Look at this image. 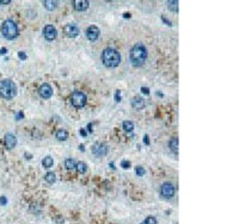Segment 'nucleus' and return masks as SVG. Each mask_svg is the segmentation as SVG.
<instances>
[{"mask_svg": "<svg viewBox=\"0 0 239 224\" xmlns=\"http://www.w3.org/2000/svg\"><path fill=\"white\" fill-rule=\"evenodd\" d=\"M129 58H130V62L134 67H140L145 63L146 58H147V50L146 48L143 47V44L141 43H136L132 49H130V53H129Z\"/></svg>", "mask_w": 239, "mask_h": 224, "instance_id": "nucleus-1", "label": "nucleus"}, {"mask_svg": "<svg viewBox=\"0 0 239 224\" xmlns=\"http://www.w3.org/2000/svg\"><path fill=\"white\" fill-rule=\"evenodd\" d=\"M102 61L105 67L108 68H115L121 62V55L114 48H106L102 53Z\"/></svg>", "mask_w": 239, "mask_h": 224, "instance_id": "nucleus-2", "label": "nucleus"}, {"mask_svg": "<svg viewBox=\"0 0 239 224\" xmlns=\"http://www.w3.org/2000/svg\"><path fill=\"white\" fill-rule=\"evenodd\" d=\"M16 93H17V88H16V85L12 80L4 79V80L0 81V95H1V98L10 100V99L15 98Z\"/></svg>", "mask_w": 239, "mask_h": 224, "instance_id": "nucleus-3", "label": "nucleus"}, {"mask_svg": "<svg viewBox=\"0 0 239 224\" xmlns=\"http://www.w3.org/2000/svg\"><path fill=\"white\" fill-rule=\"evenodd\" d=\"M1 34L6 39H15L18 36L17 24L11 19H6L1 25Z\"/></svg>", "mask_w": 239, "mask_h": 224, "instance_id": "nucleus-4", "label": "nucleus"}, {"mask_svg": "<svg viewBox=\"0 0 239 224\" xmlns=\"http://www.w3.org/2000/svg\"><path fill=\"white\" fill-rule=\"evenodd\" d=\"M71 103L74 107H82L86 104V95L80 91H74L71 94Z\"/></svg>", "mask_w": 239, "mask_h": 224, "instance_id": "nucleus-5", "label": "nucleus"}, {"mask_svg": "<svg viewBox=\"0 0 239 224\" xmlns=\"http://www.w3.org/2000/svg\"><path fill=\"white\" fill-rule=\"evenodd\" d=\"M160 193L163 197L165 198H171L173 197L175 194V187L171 183H165L161 185V188H160Z\"/></svg>", "mask_w": 239, "mask_h": 224, "instance_id": "nucleus-6", "label": "nucleus"}, {"mask_svg": "<svg viewBox=\"0 0 239 224\" xmlns=\"http://www.w3.org/2000/svg\"><path fill=\"white\" fill-rule=\"evenodd\" d=\"M63 32L66 34L67 37L74 38L79 35V29L77 28L76 24H67V25H65V28H63Z\"/></svg>", "mask_w": 239, "mask_h": 224, "instance_id": "nucleus-7", "label": "nucleus"}, {"mask_svg": "<svg viewBox=\"0 0 239 224\" xmlns=\"http://www.w3.org/2000/svg\"><path fill=\"white\" fill-rule=\"evenodd\" d=\"M106 151H108V148L104 143H100V142H97L93 144L92 147V153L97 156V157H102L104 155H106Z\"/></svg>", "mask_w": 239, "mask_h": 224, "instance_id": "nucleus-8", "label": "nucleus"}, {"mask_svg": "<svg viewBox=\"0 0 239 224\" xmlns=\"http://www.w3.org/2000/svg\"><path fill=\"white\" fill-rule=\"evenodd\" d=\"M56 29L53 26V25H45L44 29H43V36L45 37V39L48 41H53L56 38Z\"/></svg>", "mask_w": 239, "mask_h": 224, "instance_id": "nucleus-9", "label": "nucleus"}, {"mask_svg": "<svg viewBox=\"0 0 239 224\" xmlns=\"http://www.w3.org/2000/svg\"><path fill=\"white\" fill-rule=\"evenodd\" d=\"M99 29L97 28V26H95V25H91V26H89L87 29H86V37L89 41H91V42H95L98 36H99Z\"/></svg>", "mask_w": 239, "mask_h": 224, "instance_id": "nucleus-10", "label": "nucleus"}, {"mask_svg": "<svg viewBox=\"0 0 239 224\" xmlns=\"http://www.w3.org/2000/svg\"><path fill=\"white\" fill-rule=\"evenodd\" d=\"M39 94H40L41 98H43V99H49L53 95V88L50 87V85L43 84L40 87V90H39Z\"/></svg>", "mask_w": 239, "mask_h": 224, "instance_id": "nucleus-11", "label": "nucleus"}, {"mask_svg": "<svg viewBox=\"0 0 239 224\" xmlns=\"http://www.w3.org/2000/svg\"><path fill=\"white\" fill-rule=\"evenodd\" d=\"M4 144H5V147H6L7 149L15 148V146L17 144V138H16V136L12 135V133H6V135L4 136Z\"/></svg>", "mask_w": 239, "mask_h": 224, "instance_id": "nucleus-12", "label": "nucleus"}, {"mask_svg": "<svg viewBox=\"0 0 239 224\" xmlns=\"http://www.w3.org/2000/svg\"><path fill=\"white\" fill-rule=\"evenodd\" d=\"M73 6L77 11H85L89 8V1L87 0H74Z\"/></svg>", "mask_w": 239, "mask_h": 224, "instance_id": "nucleus-13", "label": "nucleus"}, {"mask_svg": "<svg viewBox=\"0 0 239 224\" xmlns=\"http://www.w3.org/2000/svg\"><path fill=\"white\" fill-rule=\"evenodd\" d=\"M132 106L135 109V110H142L145 107V100L141 98V97H134L133 100H132Z\"/></svg>", "mask_w": 239, "mask_h": 224, "instance_id": "nucleus-14", "label": "nucleus"}, {"mask_svg": "<svg viewBox=\"0 0 239 224\" xmlns=\"http://www.w3.org/2000/svg\"><path fill=\"white\" fill-rule=\"evenodd\" d=\"M56 138L59 140V141H66L67 138H68V133H67V131L63 130V129H60V130L56 131Z\"/></svg>", "mask_w": 239, "mask_h": 224, "instance_id": "nucleus-15", "label": "nucleus"}, {"mask_svg": "<svg viewBox=\"0 0 239 224\" xmlns=\"http://www.w3.org/2000/svg\"><path fill=\"white\" fill-rule=\"evenodd\" d=\"M56 1H52V0H44L43 1V5H44V7L47 8V10H49V11H52V10H54L55 7H56Z\"/></svg>", "mask_w": 239, "mask_h": 224, "instance_id": "nucleus-16", "label": "nucleus"}, {"mask_svg": "<svg viewBox=\"0 0 239 224\" xmlns=\"http://www.w3.org/2000/svg\"><path fill=\"white\" fill-rule=\"evenodd\" d=\"M122 128H123V130L124 131L130 132V131H133V129H134V124H133V122H130V120H126V122H123Z\"/></svg>", "mask_w": 239, "mask_h": 224, "instance_id": "nucleus-17", "label": "nucleus"}, {"mask_svg": "<svg viewBox=\"0 0 239 224\" xmlns=\"http://www.w3.org/2000/svg\"><path fill=\"white\" fill-rule=\"evenodd\" d=\"M44 179H45V181H47V183H49V184H54V183H55V180H56V176H55V174H54L53 172H48V173L44 175Z\"/></svg>", "mask_w": 239, "mask_h": 224, "instance_id": "nucleus-18", "label": "nucleus"}, {"mask_svg": "<svg viewBox=\"0 0 239 224\" xmlns=\"http://www.w3.org/2000/svg\"><path fill=\"white\" fill-rule=\"evenodd\" d=\"M53 157H50V156H45L44 159H43V161H42V166L44 168H50L53 166Z\"/></svg>", "mask_w": 239, "mask_h": 224, "instance_id": "nucleus-19", "label": "nucleus"}, {"mask_svg": "<svg viewBox=\"0 0 239 224\" xmlns=\"http://www.w3.org/2000/svg\"><path fill=\"white\" fill-rule=\"evenodd\" d=\"M77 166V163H76V161L73 160V159H66L65 160V167L67 168V169H74Z\"/></svg>", "mask_w": 239, "mask_h": 224, "instance_id": "nucleus-20", "label": "nucleus"}, {"mask_svg": "<svg viewBox=\"0 0 239 224\" xmlns=\"http://www.w3.org/2000/svg\"><path fill=\"white\" fill-rule=\"evenodd\" d=\"M170 148L173 153H177L178 151V138L173 137L171 141H170Z\"/></svg>", "mask_w": 239, "mask_h": 224, "instance_id": "nucleus-21", "label": "nucleus"}, {"mask_svg": "<svg viewBox=\"0 0 239 224\" xmlns=\"http://www.w3.org/2000/svg\"><path fill=\"white\" fill-rule=\"evenodd\" d=\"M166 5L171 11H173V12L178 11V1H166Z\"/></svg>", "mask_w": 239, "mask_h": 224, "instance_id": "nucleus-22", "label": "nucleus"}, {"mask_svg": "<svg viewBox=\"0 0 239 224\" xmlns=\"http://www.w3.org/2000/svg\"><path fill=\"white\" fill-rule=\"evenodd\" d=\"M76 168H77L78 173L82 174V173H85V172H86V163H84V162H81V161H80V162H78V163H77Z\"/></svg>", "mask_w": 239, "mask_h": 224, "instance_id": "nucleus-23", "label": "nucleus"}, {"mask_svg": "<svg viewBox=\"0 0 239 224\" xmlns=\"http://www.w3.org/2000/svg\"><path fill=\"white\" fill-rule=\"evenodd\" d=\"M145 224H157V219L154 217H147L145 221Z\"/></svg>", "mask_w": 239, "mask_h": 224, "instance_id": "nucleus-24", "label": "nucleus"}, {"mask_svg": "<svg viewBox=\"0 0 239 224\" xmlns=\"http://www.w3.org/2000/svg\"><path fill=\"white\" fill-rule=\"evenodd\" d=\"M135 173H136L139 176H142V175L145 174V169L142 167H140V166H138V167L135 168Z\"/></svg>", "mask_w": 239, "mask_h": 224, "instance_id": "nucleus-25", "label": "nucleus"}, {"mask_svg": "<svg viewBox=\"0 0 239 224\" xmlns=\"http://www.w3.org/2000/svg\"><path fill=\"white\" fill-rule=\"evenodd\" d=\"M121 167H123L124 169H127V168L130 167V162H129V161H122V162H121Z\"/></svg>", "mask_w": 239, "mask_h": 224, "instance_id": "nucleus-26", "label": "nucleus"}, {"mask_svg": "<svg viewBox=\"0 0 239 224\" xmlns=\"http://www.w3.org/2000/svg\"><path fill=\"white\" fill-rule=\"evenodd\" d=\"M18 57H19L22 61H24V60H26V54L24 51H19L18 53Z\"/></svg>", "mask_w": 239, "mask_h": 224, "instance_id": "nucleus-27", "label": "nucleus"}, {"mask_svg": "<svg viewBox=\"0 0 239 224\" xmlns=\"http://www.w3.org/2000/svg\"><path fill=\"white\" fill-rule=\"evenodd\" d=\"M120 100H121V92H120V91H116V93H115V101L119 103Z\"/></svg>", "mask_w": 239, "mask_h": 224, "instance_id": "nucleus-28", "label": "nucleus"}, {"mask_svg": "<svg viewBox=\"0 0 239 224\" xmlns=\"http://www.w3.org/2000/svg\"><path fill=\"white\" fill-rule=\"evenodd\" d=\"M6 203H7V199H6V197L1 196V197H0V204H1V205H5Z\"/></svg>", "mask_w": 239, "mask_h": 224, "instance_id": "nucleus-29", "label": "nucleus"}, {"mask_svg": "<svg viewBox=\"0 0 239 224\" xmlns=\"http://www.w3.org/2000/svg\"><path fill=\"white\" fill-rule=\"evenodd\" d=\"M141 92L143 94H150V90L147 87H141Z\"/></svg>", "mask_w": 239, "mask_h": 224, "instance_id": "nucleus-30", "label": "nucleus"}, {"mask_svg": "<svg viewBox=\"0 0 239 224\" xmlns=\"http://www.w3.org/2000/svg\"><path fill=\"white\" fill-rule=\"evenodd\" d=\"M143 143H145V144H148V143H150V140H148V136H147V135L143 136Z\"/></svg>", "mask_w": 239, "mask_h": 224, "instance_id": "nucleus-31", "label": "nucleus"}, {"mask_svg": "<svg viewBox=\"0 0 239 224\" xmlns=\"http://www.w3.org/2000/svg\"><path fill=\"white\" fill-rule=\"evenodd\" d=\"M22 118H23V113H22V112H18V113L16 114V119H17V120H19V119H22Z\"/></svg>", "mask_w": 239, "mask_h": 224, "instance_id": "nucleus-32", "label": "nucleus"}, {"mask_svg": "<svg viewBox=\"0 0 239 224\" xmlns=\"http://www.w3.org/2000/svg\"><path fill=\"white\" fill-rule=\"evenodd\" d=\"M6 53H7V49H6V48H1V49H0V54H1V55L6 54Z\"/></svg>", "mask_w": 239, "mask_h": 224, "instance_id": "nucleus-33", "label": "nucleus"}, {"mask_svg": "<svg viewBox=\"0 0 239 224\" xmlns=\"http://www.w3.org/2000/svg\"><path fill=\"white\" fill-rule=\"evenodd\" d=\"M80 135H82V136H86V131L84 130V129H81V130H80Z\"/></svg>", "mask_w": 239, "mask_h": 224, "instance_id": "nucleus-34", "label": "nucleus"}, {"mask_svg": "<svg viewBox=\"0 0 239 224\" xmlns=\"http://www.w3.org/2000/svg\"><path fill=\"white\" fill-rule=\"evenodd\" d=\"M11 1L10 0H6V1H0V4H10Z\"/></svg>", "mask_w": 239, "mask_h": 224, "instance_id": "nucleus-35", "label": "nucleus"}, {"mask_svg": "<svg viewBox=\"0 0 239 224\" xmlns=\"http://www.w3.org/2000/svg\"><path fill=\"white\" fill-rule=\"evenodd\" d=\"M124 17L128 18V17H130V15H129V13H124Z\"/></svg>", "mask_w": 239, "mask_h": 224, "instance_id": "nucleus-36", "label": "nucleus"}, {"mask_svg": "<svg viewBox=\"0 0 239 224\" xmlns=\"http://www.w3.org/2000/svg\"><path fill=\"white\" fill-rule=\"evenodd\" d=\"M79 149L81 150V151H84V146H80V147H79Z\"/></svg>", "mask_w": 239, "mask_h": 224, "instance_id": "nucleus-37", "label": "nucleus"}, {"mask_svg": "<svg viewBox=\"0 0 239 224\" xmlns=\"http://www.w3.org/2000/svg\"><path fill=\"white\" fill-rule=\"evenodd\" d=\"M109 166H110V167L113 168V169H115V167H114V163H110V165H109Z\"/></svg>", "mask_w": 239, "mask_h": 224, "instance_id": "nucleus-38", "label": "nucleus"}, {"mask_svg": "<svg viewBox=\"0 0 239 224\" xmlns=\"http://www.w3.org/2000/svg\"><path fill=\"white\" fill-rule=\"evenodd\" d=\"M141 224H145V222H143V223H141Z\"/></svg>", "mask_w": 239, "mask_h": 224, "instance_id": "nucleus-39", "label": "nucleus"}]
</instances>
